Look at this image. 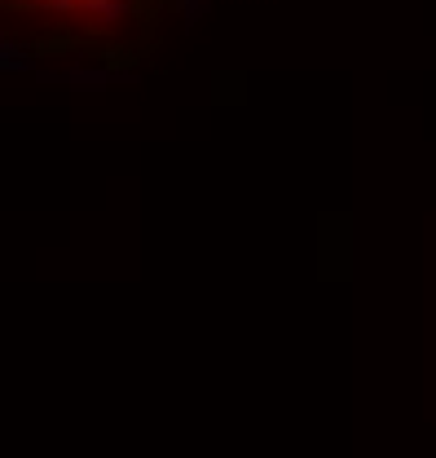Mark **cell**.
Listing matches in <instances>:
<instances>
[{"instance_id": "cell-1", "label": "cell", "mask_w": 436, "mask_h": 458, "mask_svg": "<svg viewBox=\"0 0 436 458\" xmlns=\"http://www.w3.org/2000/svg\"><path fill=\"white\" fill-rule=\"evenodd\" d=\"M177 0H4L9 27H31L22 49L40 53H128Z\"/></svg>"}]
</instances>
